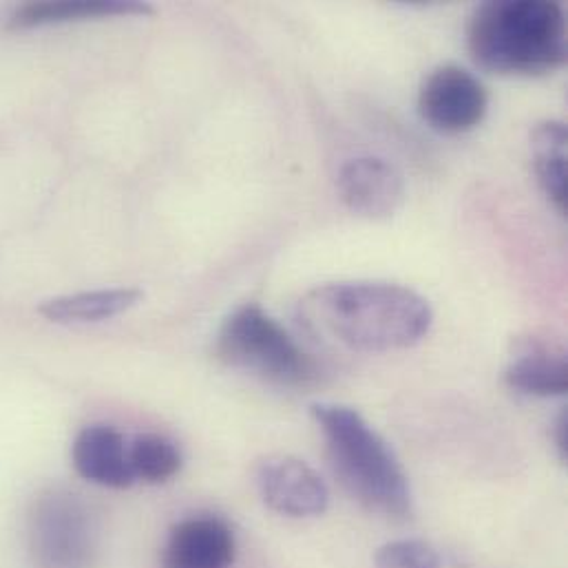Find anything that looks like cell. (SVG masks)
<instances>
[{
  "instance_id": "cell-1",
  "label": "cell",
  "mask_w": 568,
  "mask_h": 568,
  "mask_svg": "<svg viewBox=\"0 0 568 568\" xmlns=\"http://www.w3.org/2000/svg\"><path fill=\"white\" fill-rule=\"evenodd\" d=\"M303 323L354 352H394L423 341L432 307L412 287L385 282H341L312 290L301 301Z\"/></svg>"
},
{
  "instance_id": "cell-2",
  "label": "cell",
  "mask_w": 568,
  "mask_h": 568,
  "mask_svg": "<svg viewBox=\"0 0 568 568\" xmlns=\"http://www.w3.org/2000/svg\"><path fill=\"white\" fill-rule=\"evenodd\" d=\"M469 51L500 75H545L567 62V18L554 0H491L467 27Z\"/></svg>"
},
{
  "instance_id": "cell-3",
  "label": "cell",
  "mask_w": 568,
  "mask_h": 568,
  "mask_svg": "<svg viewBox=\"0 0 568 568\" xmlns=\"http://www.w3.org/2000/svg\"><path fill=\"white\" fill-rule=\"evenodd\" d=\"M327 458L341 487L367 511L385 518H407L412 491L407 474L383 436L352 407L314 405Z\"/></svg>"
},
{
  "instance_id": "cell-4",
  "label": "cell",
  "mask_w": 568,
  "mask_h": 568,
  "mask_svg": "<svg viewBox=\"0 0 568 568\" xmlns=\"http://www.w3.org/2000/svg\"><path fill=\"white\" fill-rule=\"evenodd\" d=\"M215 352L231 367L277 385L305 387L318 378L314 358L260 305H244L224 321Z\"/></svg>"
},
{
  "instance_id": "cell-5",
  "label": "cell",
  "mask_w": 568,
  "mask_h": 568,
  "mask_svg": "<svg viewBox=\"0 0 568 568\" xmlns=\"http://www.w3.org/2000/svg\"><path fill=\"white\" fill-rule=\"evenodd\" d=\"M29 545L38 568H93L98 525L91 509L69 491H49L33 505Z\"/></svg>"
},
{
  "instance_id": "cell-6",
  "label": "cell",
  "mask_w": 568,
  "mask_h": 568,
  "mask_svg": "<svg viewBox=\"0 0 568 568\" xmlns=\"http://www.w3.org/2000/svg\"><path fill=\"white\" fill-rule=\"evenodd\" d=\"M489 95L485 84L458 64L434 69L418 93L423 120L440 133H467L487 115Z\"/></svg>"
},
{
  "instance_id": "cell-7",
  "label": "cell",
  "mask_w": 568,
  "mask_h": 568,
  "mask_svg": "<svg viewBox=\"0 0 568 568\" xmlns=\"http://www.w3.org/2000/svg\"><path fill=\"white\" fill-rule=\"evenodd\" d=\"M343 204L367 220L392 217L405 200L403 173L387 160L363 155L345 162L336 178Z\"/></svg>"
},
{
  "instance_id": "cell-8",
  "label": "cell",
  "mask_w": 568,
  "mask_h": 568,
  "mask_svg": "<svg viewBox=\"0 0 568 568\" xmlns=\"http://www.w3.org/2000/svg\"><path fill=\"white\" fill-rule=\"evenodd\" d=\"M257 487L264 503L287 518L321 516L329 503L327 487L318 474L292 456L264 460L257 471Z\"/></svg>"
},
{
  "instance_id": "cell-9",
  "label": "cell",
  "mask_w": 568,
  "mask_h": 568,
  "mask_svg": "<svg viewBox=\"0 0 568 568\" xmlns=\"http://www.w3.org/2000/svg\"><path fill=\"white\" fill-rule=\"evenodd\" d=\"M235 556L237 540L226 520L193 516L171 529L162 568H231Z\"/></svg>"
},
{
  "instance_id": "cell-10",
  "label": "cell",
  "mask_w": 568,
  "mask_h": 568,
  "mask_svg": "<svg viewBox=\"0 0 568 568\" xmlns=\"http://www.w3.org/2000/svg\"><path fill=\"white\" fill-rule=\"evenodd\" d=\"M75 471L100 487L126 489L135 483L129 465V447L122 434L109 425L84 427L73 443Z\"/></svg>"
},
{
  "instance_id": "cell-11",
  "label": "cell",
  "mask_w": 568,
  "mask_h": 568,
  "mask_svg": "<svg viewBox=\"0 0 568 568\" xmlns=\"http://www.w3.org/2000/svg\"><path fill=\"white\" fill-rule=\"evenodd\" d=\"M142 296L144 294L138 287L93 290L49 298L38 307V312L53 323H98L131 310L142 301Z\"/></svg>"
},
{
  "instance_id": "cell-12",
  "label": "cell",
  "mask_w": 568,
  "mask_h": 568,
  "mask_svg": "<svg viewBox=\"0 0 568 568\" xmlns=\"http://www.w3.org/2000/svg\"><path fill=\"white\" fill-rule=\"evenodd\" d=\"M505 381L511 389L527 396H565L568 392L567 356L562 352L536 347L511 361L505 372Z\"/></svg>"
},
{
  "instance_id": "cell-13",
  "label": "cell",
  "mask_w": 568,
  "mask_h": 568,
  "mask_svg": "<svg viewBox=\"0 0 568 568\" xmlns=\"http://www.w3.org/2000/svg\"><path fill=\"white\" fill-rule=\"evenodd\" d=\"M531 151L538 180L549 200L567 213L568 202V129L565 122L549 120L536 126Z\"/></svg>"
},
{
  "instance_id": "cell-14",
  "label": "cell",
  "mask_w": 568,
  "mask_h": 568,
  "mask_svg": "<svg viewBox=\"0 0 568 568\" xmlns=\"http://www.w3.org/2000/svg\"><path fill=\"white\" fill-rule=\"evenodd\" d=\"M151 7L135 0H47L27 2L18 7L11 16V27H38L49 22H67L100 16H126V13H149Z\"/></svg>"
},
{
  "instance_id": "cell-15",
  "label": "cell",
  "mask_w": 568,
  "mask_h": 568,
  "mask_svg": "<svg viewBox=\"0 0 568 568\" xmlns=\"http://www.w3.org/2000/svg\"><path fill=\"white\" fill-rule=\"evenodd\" d=\"M129 465L135 480L160 485L182 469V454L173 440L158 434H142L129 445Z\"/></svg>"
},
{
  "instance_id": "cell-16",
  "label": "cell",
  "mask_w": 568,
  "mask_h": 568,
  "mask_svg": "<svg viewBox=\"0 0 568 568\" xmlns=\"http://www.w3.org/2000/svg\"><path fill=\"white\" fill-rule=\"evenodd\" d=\"M374 568H443L438 551L423 540H396L378 549Z\"/></svg>"
},
{
  "instance_id": "cell-17",
  "label": "cell",
  "mask_w": 568,
  "mask_h": 568,
  "mask_svg": "<svg viewBox=\"0 0 568 568\" xmlns=\"http://www.w3.org/2000/svg\"><path fill=\"white\" fill-rule=\"evenodd\" d=\"M554 434H556V447H558V454L562 460L568 458V412H560L558 420H556V427H554Z\"/></svg>"
}]
</instances>
